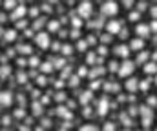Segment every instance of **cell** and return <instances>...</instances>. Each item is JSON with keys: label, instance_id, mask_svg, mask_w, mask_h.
Here are the masks:
<instances>
[{"label": "cell", "instance_id": "cell-9", "mask_svg": "<svg viewBox=\"0 0 157 131\" xmlns=\"http://www.w3.org/2000/svg\"><path fill=\"white\" fill-rule=\"evenodd\" d=\"M40 38H37V42H40V45L42 47H46L48 45V35H39Z\"/></svg>", "mask_w": 157, "mask_h": 131}, {"label": "cell", "instance_id": "cell-20", "mask_svg": "<svg viewBox=\"0 0 157 131\" xmlns=\"http://www.w3.org/2000/svg\"><path fill=\"white\" fill-rule=\"evenodd\" d=\"M155 84H157V78H155Z\"/></svg>", "mask_w": 157, "mask_h": 131}, {"label": "cell", "instance_id": "cell-11", "mask_svg": "<svg viewBox=\"0 0 157 131\" xmlns=\"http://www.w3.org/2000/svg\"><path fill=\"white\" fill-rule=\"evenodd\" d=\"M146 58H148V53H146V51H141L139 56H137V62H144Z\"/></svg>", "mask_w": 157, "mask_h": 131}, {"label": "cell", "instance_id": "cell-18", "mask_svg": "<svg viewBox=\"0 0 157 131\" xmlns=\"http://www.w3.org/2000/svg\"><path fill=\"white\" fill-rule=\"evenodd\" d=\"M148 86H150V82H143V84H141V89H148Z\"/></svg>", "mask_w": 157, "mask_h": 131}, {"label": "cell", "instance_id": "cell-14", "mask_svg": "<svg viewBox=\"0 0 157 131\" xmlns=\"http://www.w3.org/2000/svg\"><path fill=\"white\" fill-rule=\"evenodd\" d=\"M150 13H152V16L157 20V5H154V7H152V11H150Z\"/></svg>", "mask_w": 157, "mask_h": 131}, {"label": "cell", "instance_id": "cell-3", "mask_svg": "<svg viewBox=\"0 0 157 131\" xmlns=\"http://www.w3.org/2000/svg\"><path fill=\"white\" fill-rule=\"evenodd\" d=\"M135 33L139 35L141 40H143V38H148V37H150V27H148L146 24H139V26L135 27Z\"/></svg>", "mask_w": 157, "mask_h": 131}, {"label": "cell", "instance_id": "cell-1", "mask_svg": "<svg viewBox=\"0 0 157 131\" xmlns=\"http://www.w3.org/2000/svg\"><path fill=\"white\" fill-rule=\"evenodd\" d=\"M133 69H135V64L130 62V60H126V62L119 67V75H121V77H128V75L133 73Z\"/></svg>", "mask_w": 157, "mask_h": 131}, {"label": "cell", "instance_id": "cell-2", "mask_svg": "<svg viewBox=\"0 0 157 131\" xmlns=\"http://www.w3.org/2000/svg\"><path fill=\"white\" fill-rule=\"evenodd\" d=\"M117 11H119L117 2H104L102 4V13L104 15H115Z\"/></svg>", "mask_w": 157, "mask_h": 131}, {"label": "cell", "instance_id": "cell-6", "mask_svg": "<svg viewBox=\"0 0 157 131\" xmlns=\"http://www.w3.org/2000/svg\"><path fill=\"white\" fill-rule=\"evenodd\" d=\"M115 55H119V56H124V58H126V56L130 55V47H128V45H119L117 49H115Z\"/></svg>", "mask_w": 157, "mask_h": 131}, {"label": "cell", "instance_id": "cell-12", "mask_svg": "<svg viewBox=\"0 0 157 131\" xmlns=\"http://www.w3.org/2000/svg\"><path fill=\"white\" fill-rule=\"evenodd\" d=\"M148 27H150V31H155V33H157V20H154Z\"/></svg>", "mask_w": 157, "mask_h": 131}, {"label": "cell", "instance_id": "cell-10", "mask_svg": "<svg viewBox=\"0 0 157 131\" xmlns=\"http://www.w3.org/2000/svg\"><path fill=\"white\" fill-rule=\"evenodd\" d=\"M126 87H128L130 91H133V89L137 87V80H135V78H132V80H128V84H126Z\"/></svg>", "mask_w": 157, "mask_h": 131}, {"label": "cell", "instance_id": "cell-4", "mask_svg": "<svg viewBox=\"0 0 157 131\" xmlns=\"http://www.w3.org/2000/svg\"><path fill=\"white\" fill-rule=\"evenodd\" d=\"M91 11H93V7H91L90 2H84V4H80V7H78V13H80V16H84V18L90 16Z\"/></svg>", "mask_w": 157, "mask_h": 131}, {"label": "cell", "instance_id": "cell-5", "mask_svg": "<svg viewBox=\"0 0 157 131\" xmlns=\"http://www.w3.org/2000/svg\"><path fill=\"white\" fill-rule=\"evenodd\" d=\"M121 27H122V24H121L119 20H112V22H108V26H106L108 33H119Z\"/></svg>", "mask_w": 157, "mask_h": 131}, {"label": "cell", "instance_id": "cell-16", "mask_svg": "<svg viewBox=\"0 0 157 131\" xmlns=\"http://www.w3.org/2000/svg\"><path fill=\"white\" fill-rule=\"evenodd\" d=\"M137 9H139V11H144V9H146V4H144V2H143V4H137Z\"/></svg>", "mask_w": 157, "mask_h": 131}, {"label": "cell", "instance_id": "cell-19", "mask_svg": "<svg viewBox=\"0 0 157 131\" xmlns=\"http://www.w3.org/2000/svg\"><path fill=\"white\" fill-rule=\"evenodd\" d=\"M49 29H59V24H57V22H55V24L51 22V24H49Z\"/></svg>", "mask_w": 157, "mask_h": 131}, {"label": "cell", "instance_id": "cell-8", "mask_svg": "<svg viewBox=\"0 0 157 131\" xmlns=\"http://www.w3.org/2000/svg\"><path fill=\"white\" fill-rule=\"evenodd\" d=\"M144 73H148V75L157 73V64H146V66H144Z\"/></svg>", "mask_w": 157, "mask_h": 131}, {"label": "cell", "instance_id": "cell-17", "mask_svg": "<svg viewBox=\"0 0 157 131\" xmlns=\"http://www.w3.org/2000/svg\"><path fill=\"white\" fill-rule=\"evenodd\" d=\"M119 35H121V38H126V37H128V31H124V29H121V31H119Z\"/></svg>", "mask_w": 157, "mask_h": 131}, {"label": "cell", "instance_id": "cell-13", "mask_svg": "<svg viewBox=\"0 0 157 131\" xmlns=\"http://www.w3.org/2000/svg\"><path fill=\"white\" fill-rule=\"evenodd\" d=\"M104 131H115V126H113V124H106Z\"/></svg>", "mask_w": 157, "mask_h": 131}, {"label": "cell", "instance_id": "cell-7", "mask_svg": "<svg viewBox=\"0 0 157 131\" xmlns=\"http://www.w3.org/2000/svg\"><path fill=\"white\" fill-rule=\"evenodd\" d=\"M143 45H144V42H143L141 38H135V40L132 42V47H130V49H133V51H141Z\"/></svg>", "mask_w": 157, "mask_h": 131}, {"label": "cell", "instance_id": "cell-15", "mask_svg": "<svg viewBox=\"0 0 157 131\" xmlns=\"http://www.w3.org/2000/svg\"><path fill=\"white\" fill-rule=\"evenodd\" d=\"M80 131H97V128H93V126H86V128H82Z\"/></svg>", "mask_w": 157, "mask_h": 131}]
</instances>
